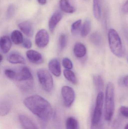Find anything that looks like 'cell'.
<instances>
[{"instance_id":"9a60e30c","label":"cell","mask_w":128,"mask_h":129,"mask_svg":"<svg viewBox=\"0 0 128 129\" xmlns=\"http://www.w3.org/2000/svg\"><path fill=\"white\" fill-rule=\"evenodd\" d=\"M12 46L11 40L8 36H4L0 39V48L4 53L9 52Z\"/></svg>"},{"instance_id":"cb8c5ba5","label":"cell","mask_w":128,"mask_h":129,"mask_svg":"<svg viewBox=\"0 0 128 129\" xmlns=\"http://www.w3.org/2000/svg\"><path fill=\"white\" fill-rule=\"evenodd\" d=\"M66 129H79V124L77 120L73 117H69L66 121Z\"/></svg>"},{"instance_id":"836d02e7","label":"cell","mask_w":128,"mask_h":129,"mask_svg":"<svg viewBox=\"0 0 128 129\" xmlns=\"http://www.w3.org/2000/svg\"><path fill=\"white\" fill-rule=\"evenodd\" d=\"M122 10H123V11L124 12H125V13H127L128 11V1H127L125 3L124 6H123Z\"/></svg>"},{"instance_id":"8d00e7d4","label":"cell","mask_w":128,"mask_h":129,"mask_svg":"<svg viewBox=\"0 0 128 129\" xmlns=\"http://www.w3.org/2000/svg\"><path fill=\"white\" fill-rule=\"evenodd\" d=\"M124 129H128V124H126V125L125 126Z\"/></svg>"},{"instance_id":"30bf717a","label":"cell","mask_w":128,"mask_h":129,"mask_svg":"<svg viewBox=\"0 0 128 129\" xmlns=\"http://www.w3.org/2000/svg\"><path fill=\"white\" fill-rule=\"evenodd\" d=\"M26 55L29 60L34 64H41L43 62V59L41 54L36 51L28 50L26 52Z\"/></svg>"},{"instance_id":"d6986e66","label":"cell","mask_w":128,"mask_h":129,"mask_svg":"<svg viewBox=\"0 0 128 129\" xmlns=\"http://www.w3.org/2000/svg\"><path fill=\"white\" fill-rule=\"evenodd\" d=\"M93 82L95 88L99 92H103L104 89V82L103 78L99 75H95L93 76Z\"/></svg>"},{"instance_id":"83f0119b","label":"cell","mask_w":128,"mask_h":129,"mask_svg":"<svg viewBox=\"0 0 128 129\" xmlns=\"http://www.w3.org/2000/svg\"><path fill=\"white\" fill-rule=\"evenodd\" d=\"M62 64L64 67L67 70H71L73 68L72 61L68 57H65L62 59Z\"/></svg>"},{"instance_id":"e0dca14e","label":"cell","mask_w":128,"mask_h":129,"mask_svg":"<svg viewBox=\"0 0 128 129\" xmlns=\"http://www.w3.org/2000/svg\"><path fill=\"white\" fill-rule=\"evenodd\" d=\"M59 6L62 11L67 13H73L76 11L75 8L70 2V0H60Z\"/></svg>"},{"instance_id":"44dd1931","label":"cell","mask_w":128,"mask_h":129,"mask_svg":"<svg viewBox=\"0 0 128 129\" xmlns=\"http://www.w3.org/2000/svg\"><path fill=\"white\" fill-rule=\"evenodd\" d=\"M63 74L66 79L73 84L77 83V79L74 73L70 70L65 69L63 71Z\"/></svg>"},{"instance_id":"277c9868","label":"cell","mask_w":128,"mask_h":129,"mask_svg":"<svg viewBox=\"0 0 128 129\" xmlns=\"http://www.w3.org/2000/svg\"><path fill=\"white\" fill-rule=\"evenodd\" d=\"M39 82L43 89L47 92H51L53 89V80L51 74L47 70L40 69L37 73Z\"/></svg>"},{"instance_id":"ffe728a7","label":"cell","mask_w":128,"mask_h":129,"mask_svg":"<svg viewBox=\"0 0 128 129\" xmlns=\"http://www.w3.org/2000/svg\"><path fill=\"white\" fill-rule=\"evenodd\" d=\"M11 38L13 42L16 45L22 44L24 39L22 33L17 30L13 31L11 33Z\"/></svg>"},{"instance_id":"484cf974","label":"cell","mask_w":128,"mask_h":129,"mask_svg":"<svg viewBox=\"0 0 128 129\" xmlns=\"http://www.w3.org/2000/svg\"><path fill=\"white\" fill-rule=\"evenodd\" d=\"M82 20L81 19H79L74 22L71 25V33L73 35H76L79 33L82 27Z\"/></svg>"},{"instance_id":"d590c367","label":"cell","mask_w":128,"mask_h":129,"mask_svg":"<svg viewBox=\"0 0 128 129\" xmlns=\"http://www.w3.org/2000/svg\"><path fill=\"white\" fill-rule=\"evenodd\" d=\"M3 57L2 54H0V62H2L3 60Z\"/></svg>"},{"instance_id":"f546056e","label":"cell","mask_w":128,"mask_h":129,"mask_svg":"<svg viewBox=\"0 0 128 129\" xmlns=\"http://www.w3.org/2000/svg\"><path fill=\"white\" fill-rule=\"evenodd\" d=\"M5 74L7 77L12 80H15L16 77V73L11 69H6L4 71Z\"/></svg>"},{"instance_id":"6da1fadb","label":"cell","mask_w":128,"mask_h":129,"mask_svg":"<svg viewBox=\"0 0 128 129\" xmlns=\"http://www.w3.org/2000/svg\"><path fill=\"white\" fill-rule=\"evenodd\" d=\"M25 107L41 120L47 122L53 115V109L50 103L43 97L34 95L26 98L23 102Z\"/></svg>"},{"instance_id":"7c38bea8","label":"cell","mask_w":128,"mask_h":129,"mask_svg":"<svg viewBox=\"0 0 128 129\" xmlns=\"http://www.w3.org/2000/svg\"><path fill=\"white\" fill-rule=\"evenodd\" d=\"M62 15L60 11L55 12L50 17L49 20V29L51 33H53L55 29L56 26L62 19Z\"/></svg>"},{"instance_id":"7402d4cb","label":"cell","mask_w":128,"mask_h":129,"mask_svg":"<svg viewBox=\"0 0 128 129\" xmlns=\"http://www.w3.org/2000/svg\"><path fill=\"white\" fill-rule=\"evenodd\" d=\"M101 8L99 0H93V13L94 17L99 20L101 16Z\"/></svg>"},{"instance_id":"4316f807","label":"cell","mask_w":128,"mask_h":129,"mask_svg":"<svg viewBox=\"0 0 128 129\" xmlns=\"http://www.w3.org/2000/svg\"><path fill=\"white\" fill-rule=\"evenodd\" d=\"M68 42V37L66 35L62 34L59 38V47L61 50H63L66 47Z\"/></svg>"},{"instance_id":"2e32d148","label":"cell","mask_w":128,"mask_h":129,"mask_svg":"<svg viewBox=\"0 0 128 129\" xmlns=\"http://www.w3.org/2000/svg\"><path fill=\"white\" fill-rule=\"evenodd\" d=\"M73 52L74 55L77 57L82 58L86 54V48L83 44L80 42H78L74 45Z\"/></svg>"},{"instance_id":"3957f363","label":"cell","mask_w":128,"mask_h":129,"mask_svg":"<svg viewBox=\"0 0 128 129\" xmlns=\"http://www.w3.org/2000/svg\"><path fill=\"white\" fill-rule=\"evenodd\" d=\"M109 46L112 53L116 56L121 57L123 55L122 43L118 33L115 29H110L108 34Z\"/></svg>"},{"instance_id":"52a82bcc","label":"cell","mask_w":128,"mask_h":129,"mask_svg":"<svg viewBox=\"0 0 128 129\" xmlns=\"http://www.w3.org/2000/svg\"><path fill=\"white\" fill-rule=\"evenodd\" d=\"M49 41V33L46 30L41 29L39 30L35 36V43L40 48H43L47 46Z\"/></svg>"},{"instance_id":"8992f818","label":"cell","mask_w":128,"mask_h":129,"mask_svg":"<svg viewBox=\"0 0 128 129\" xmlns=\"http://www.w3.org/2000/svg\"><path fill=\"white\" fill-rule=\"evenodd\" d=\"M61 94L64 105L67 107H70L75 100L74 90L70 86H64L62 88Z\"/></svg>"},{"instance_id":"603a6c76","label":"cell","mask_w":128,"mask_h":129,"mask_svg":"<svg viewBox=\"0 0 128 129\" xmlns=\"http://www.w3.org/2000/svg\"><path fill=\"white\" fill-rule=\"evenodd\" d=\"M91 22L89 19H87L85 21L82 26L81 27V35L82 37L87 36L91 31Z\"/></svg>"},{"instance_id":"4dcf8cb0","label":"cell","mask_w":128,"mask_h":129,"mask_svg":"<svg viewBox=\"0 0 128 129\" xmlns=\"http://www.w3.org/2000/svg\"><path fill=\"white\" fill-rule=\"evenodd\" d=\"M15 12V8L14 5L13 4L10 5L8 6L7 11V18L8 19L12 18L14 15Z\"/></svg>"},{"instance_id":"ba28073f","label":"cell","mask_w":128,"mask_h":129,"mask_svg":"<svg viewBox=\"0 0 128 129\" xmlns=\"http://www.w3.org/2000/svg\"><path fill=\"white\" fill-rule=\"evenodd\" d=\"M15 80L19 82L34 80L33 76L30 70L27 67H23L16 73Z\"/></svg>"},{"instance_id":"8fae6325","label":"cell","mask_w":128,"mask_h":129,"mask_svg":"<svg viewBox=\"0 0 128 129\" xmlns=\"http://www.w3.org/2000/svg\"><path fill=\"white\" fill-rule=\"evenodd\" d=\"M48 67L50 71L55 76L58 77L61 74L60 62L56 58H53L49 62Z\"/></svg>"},{"instance_id":"d6a6232c","label":"cell","mask_w":128,"mask_h":129,"mask_svg":"<svg viewBox=\"0 0 128 129\" xmlns=\"http://www.w3.org/2000/svg\"><path fill=\"white\" fill-rule=\"evenodd\" d=\"M23 47L26 49H30L32 47V43L30 39H23L22 43Z\"/></svg>"},{"instance_id":"5b68a950","label":"cell","mask_w":128,"mask_h":129,"mask_svg":"<svg viewBox=\"0 0 128 129\" xmlns=\"http://www.w3.org/2000/svg\"><path fill=\"white\" fill-rule=\"evenodd\" d=\"M103 92H100L97 95L95 107L92 114L91 119L92 126L97 125L100 123L103 113Z\"/></svg>"},{"instance_id":"ac0fdd59","label":"cell","mask_w":128,"mask_h":129,"mask_svg":"<svg viewBox=\"0 0 128 129\" xmlns=\"http://www.w3.org/2000/svg\"><path fill=\"white\" fill-rule=\"evenodd\" d=\"M11 105L8 101L5 100L0 103V116H7L10 111Z\"/></svg>"},{"instance_id":"9c48e42d","label":"cell","mask_w":128,"mask_h":129,"mask_svg":"<svg viewBox=\"0 0 128 129\" xmlns=\"http://www.w3.org/2000/svg\"><path fill=\"white\" fill-rule=\"evenodd\" d=\"M19 119L23 129H38L33 121L25 114H20Z\"/></svg>"},{"instance_id":"f1b7e54d","label":"cell","mask_w":128,"mask_h":129,"mask_svg":"<svg viewBox=\"0 0 128 129\" xmlns=\"http://www.w3.org/2000/svg\"><path fill=\"white\" fill-rule=\"evenodd\" d=\"M128 76H122L119 77L118 80V84L119 86L122 87H127L128 83Z\"/></svg>"},{"instance_id":"5bb4252c","label":"cell","mask_w":128,"mask_h":129,"mask_svg":"<svg viewBox=\"0 0 128 129\" xmlns=\"http://www.w3.org/2000/svg\"><path fill=\"white\" fill-rule=\"evenodd\" d=\"M8 61L12 64H25V59L19 53L13 52L9 54L7 57Z\"/></svg>"},{"instance_id":"1f68e13d","label":"cell","mask_w":128,"mask_h":129,"mask_svg":"<svg viewBox=\"0 0 128 129\" xmlns=\"http://www.w3.org/2000/svg\"><path fill=\"white\" fill-rule=\"evenodd\" d=\"M120 114L124 117L127 119L128 117V108L125 106H121L119 109Z\"/></svg>"},{"instance_id":"4fadbf2b","label":"cell","mask_w":128,"mask_h":129,"mask_svg":"<svg viewBox=\"0 0 128 129\" xmlns=\"http://www.w3.org/2000/svg\"><path fill=\"white\" fill-rule=\"evenodd\" d=\"M21 31L28 37H32L34 33V29L32 23L29 21H25L20 23L18 25Z\"/></svg>"},{"instance_id":"e575fe53","label":"cell","mask_w":128,"mask_h":129,"mask_svg":"<svg viewBox=\"0 0 128 129\" xmlns=\"http://www.w3.org/2000/svg\"><path fill=\"white\" fill-rule=\"evenodd\" d=\"M38 3L41 5H44L47 2L46 0H37Z\"/></svg>"},{"instance_id":"7a4b0ae2","label":"cell","mask_w":128,"mask_h":129,"mask_svg":"<svg viewBox=\"0 0 128 129\" xmlns=\"http://www.w3.org/2000/svg\"><path fill=\"white\" fill-rule=\"evenodd\" d=\"M115 107V88L113 83L109 82L106 88L104 100V116L106 121L112 119Z\"/></svg>"},{"instance_id":"d4e9b609","label":"cell","mask_w":128,"mask_h":129,"mask_svg":"<svg viewBox=\"0 0 128 129\" xmlns=\"http://www.w3.org/2000/svg\"><path fill=\"white\" fill-rule=\"evenodd\" d=\"M89 40L92 44L97 46L100 45L102 42V38L100 34L97 32L93 33L90 35Z\"/></svg>"}]
</instances>
